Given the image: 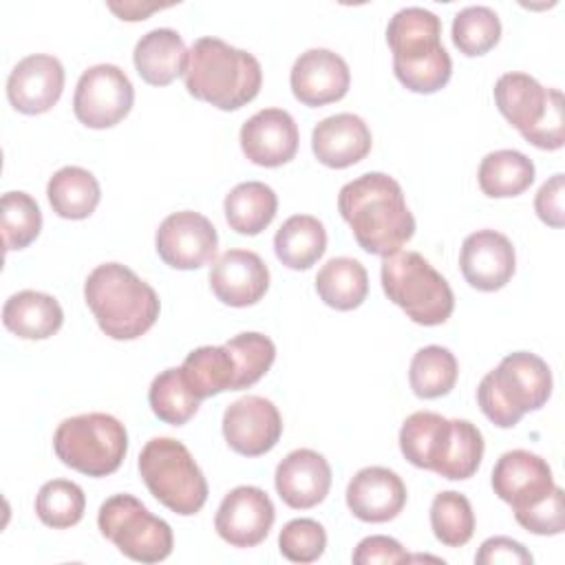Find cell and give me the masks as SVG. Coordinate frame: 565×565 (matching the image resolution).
I'll list each match as a JSON object with an SVG mask.
<instances>
[{
    "label": "cell",
    "instance_id": "e575fe53",
    "mask_svg": "<svg viewBox=\"0 0 565 565\" xmlns=\"http://www.w3.org/2000/svg\"><path fill=\"white\" fill-rule=\"evenodd\" d=\"M84 510H86L84 490L68 479L46 481L35 497L38 519L53 530H66L77 525L84 516Z\"/></svg>",
    "mask_w": 565,
    "mask_h": 565
},
{
    "label": "cell",
    "instance_id": "7c38bea8",
    "mask_svg": "<svg viewBox=\"0 0 565 565\" xmlns=\"http://www.w3.org/2000/svg\"><path fill=\"white\" fill-rule=\"evenodd\" d=\"M154 247L168 267L183 271L199 269L214 263L218 234L207 216L192 210H181L161 221L154 236Z\"/></svg>",
    "mask_w": 565,
    "mask_h": 565
},
{
    "label": "cell",
    "instance_id": "ab89813d",
    "mask_svg": "<svg viewBox=\"0 0 565 565\" xmlns=\"http://www.w3.org/2000/svg\"><path fill=\"white\" fill-rule=\"evenodd\" d=\"M42 230V212L38 201L26 192L2 194V236L7 252L29 247Z\"/></svg>",
    "mask_w": 565,
    "mask_h": 565
},
{
    "label": "cell",
    "instance_id": "8992f818",
    "mask_svg": "<svg viewBox=\"0 0 565 565\" xmlns=\"http://www.w3.org/2000/svg\"><path fill=\"white\" fill-rule=\"evenodd\" d=\"M380 278L386 298L417 324H444L455 309L448 280L417 252L384 256Z\"/></svg>",
    "mask_w": 565,
    "mask_h": 565
},
{
    "label": "cell",
    "instance_id": "52a82bcc",
    "mask_svg": "<svg viewBox=\"0 0 565 565\" xmlns=\"http://www.w3.org/2000/svg\"><path fill=\"white\" fill-rule=\"evenodd\" d=\"M137 466L150 494L174 514L192 516L205 505L207 481L185 444L154 437L141 448Z\"/></svg>",
    "mask_w": 565,
    "mask_h": 565
},
{
    "label": "cell",
    "instance_id": "603a6c76",
    "mask_svg": "<svg viewBox=\"0 0 565 565\" xmlns=\"http://www.w3.org/2000/svg\"><path fill=\"white\" fill-rule=\"evenodd\" d=\"M373 146L371 130L360 115L338 113L316 124L311 132V150L327 168H349L362 161Z\"/></svg>",
    "mask_w": 565,
    "mask_h": 565
},
{
    "label": "cell",
    "instance_id": "3957f363",
    "mask_svg": "<svg viewBox=\"0 0 565 565\" xmlns=\"http://www.w3.org/2000/svg\"><path fill=\"white\" fill-rule=\"evenodd\" d=\"M84 298L99 329L113 340H137L161 311L157 291L121 263L97 265L84 282Z\"/></svg>",
    "mask_w": 565,
    "mask_h": 565
},
{
    "label": "cell",
    "instance_id": "b9f144b4",
    "mask_svg": "<svg viewBox=\"0 0 565 565\" xmlns=\"http://www.w3.org/2000/svg\"><path fill=\"white\" fill-rule=\"evenodd\" d=\"M565 494L558 486H554L552 494L547 499H543L541 503L514 512V519L521 527H525L532 534H541V536H554L561 534L565 530V508H563Z\"/></svg>",
    "mask_w": 565,
    "mask_h": 565
},
{
    "label": "cell",
    "instance_id": "7bdbcfd3",
    "mask_svg": "<svg viewBox=\"0 0 565 565\" xmlns=\"http://www.w3.org/2000/svg\"><path fill=\"white\" fill-rule=\"evenodd\" d=\"M408 561L413 558L402 547V543L384 534H373L362 539L353 552L355 565H375V563L393 565V563H408Z\"/></svg>",
    "mask_w": 565,
    "mask_h": 565
},
{
    "label": "cell",
    "instance_id": "8d00e7d4",
    "mask_svg": "<svg viewBox=\"0 0 565 565\" xmlns=\"http://www.w3.org/2000/svg\"><path fill=\"white\" fill-rule=\"evenodd\" d=\"M501 40L499 15L483 4H472L461 9L452 20V44L459 53L477 57L494 49Z\"/></svg>",
    "mask_w": 565,
    "mask_h": 565
},
{
    "label": "cell",
    "instance_id": "cb8c5ba5",
    "mask_svg": "<svg viewBox=\"0 0 565 565\" xmlns=\"http://www.w3.org/2000/svg\"><path fill=\"white\" fill-rule=\"evenodd\" d=\"M188 53L183 38L174 29L161 26L139 38L132 51V62L146 84L168 86L185 73Z\"/></svg>",
    "mask_w": 565,
    "mask_h": 565
},
{
    "label": "cell",
    "instance_id": "8fae6325",
    "mask_svg": "<svg viewBox=\"0 0 565 565\" xmlns=\"http://www.w3.org/2000/svg\"><path fill=\"white\" fill-rule=\"evenodd\" d=\"M135 88L128 75L115 64L86 68L75 86L73 113L79 124L102 130L117 126L132 108Z\"/></svg>",
    "mask_w": 565,
    "mask_h": 565
},
{
    "label": "cell",
    "instance_id": "9c48e42d",
    "mask_svg": "<svg viewBox=\"0 0 565 565\" xmlns=\"http://www.w3.org/2000/svg\"><path fill=\"white\" fill-rule=\"evenodd\" d=\"M53 450L64 466L82 475L108 477L128 452V433L108 413H84L60 422L53 435Z\"/></svg>",
    "mask_w": 565,
    "mask_h": 565
},
{
    "label": "cell",
    "instance_id": "83f0119b",
    "mask_svg": "<svg viewBox=\"0 0 565 565\" xmlns=\"http://www.w3.org/2000/svg\"><path fill=\"white\" fill-rule=\"evenodd\" d=\"M327 249V230L311 214L289 216L274 236V252L289 269H309Z\"/></svg>",
    "mask_w": 565,
    "mask_h": 565
},
{
    "label": "cell",
    "instance_id": "ac0fdd59",
    "mask_svg": "<svg viewBox=\"0 0 565 565\" xmlns=\"http://www.w3.org/2000/svg\"><path fill=\"white\" fill-rule=\"evenodd\" d=\"M459 267L470 287L479 291H499L514 276V245L501 232L477 230L463 238Z\"/></svg>",
    "mask_w": 565,
    "mask_h": 565
},
{
    "label": "cell",
    "instance_id": "9a60e30c",
    "mask_svg": "<svg viewBox=\"0 0 565 565\" xmlns=\"http://www.w3.org/2000/svg\"><path fill=\"white\" fill-rule=\"evenodd\" d=\"M554 486L550 463L530 450H508L492 468V490L512 512L541 503L552 494Z\"/></svg>",
    "mask_w": 565,
    "mask_h": 565
},
{
    "label": "cell",
    "instance_id": "4316f807",
    "mask_svg": "<svg viewBox=\"0 0 565 565\" xmlns=\"http://www.w3.org/2000/svg\"><path fill=\"white\" fill-rule=\"evenodd\" d=\"M46 196L57 216L82 221L99 205L102 188L93 172L79 166H64L49 179Z\"/></svg>",
    "mask_w": 565,
    "mask_h": 565
},
{
    "label": "cell",
    "instance_id": "2e32d148",
    "mask_svg": "<svg viewBox=\"0 0 565 565\" xmlns=\"http://www.w3.org/2000/svg\"><path fill=\"white\" fill-rule=\"evenodd\" d=\"M289 84L300 104L318 108L333 104L349 93L351 71L342 55L329 49H309L296 57Z\"/></svg>",
    "mask_w": 565,
    "mask_h": 565
},
{
    "label": "cell",
    "instance_id": "74e56055",
    "mask_svg": "<svg viewBox=\"0 0 565 565\" xmlns=\"http://www.w3.org/2000/svg\"><path fill=\"white\" fill-rule=\"evenodd\" d=\"M227 351L234 358L236 366V382L234 391L249 388L256 384L274 364L276 360V347L274 342L256 331H245L225 342Z\"/></svg>",
    "mask_w": 565,
    "mask_h": 565
},
{
    "label": "cell",
    "instance_id": "d6986e66",
    "mask_svg": "<svg viewBox=\"0 0 565 565\" xmlns=\"http://www.w3.org/2000/svg\"><path fill=\"white\" fill-rule=\"evenodd\" d=\"M243 154L263 168L289 163L298 152V126L282 108H263L241 126Z\"/></svg>",
    "mask_w": 565,
    "mask_h": 565
},
{
    "label": "cell",
    "instance_id": "d4e9b609",
    "mask_svg": "<svg viewBox=\"0 0 565 565\" xmlns=\"http://www.w3.org/2000/svg\"><path fill=\"white\" fill-rule=\"evenodd\" d=\"M452 419L433 411L408 415L399 428V450L415 468L437 472L450 441Z\"/></svg>",
    "mask_w": 565,
    "mask_h": 565
},
{
    "label": "cell",
    "instance_id": "7a4b0ae2",
    "mask_svg": "<svg viewBox=\"0 0 565 565\" xmlns=\"http://www.w3.org/2000/svg\"><path fill=\"white\" fill-rule=\"evenodd\" d=\"M183 79L192 97L218 110H238L258 95L263 68L252 53L221 38H199L188 53Z\"/></svg>",
    "mask_w": 565,
    "mask_h": 565
},
{
    "label": "cell",
    "instance_id": "f546056e",
    "mask_svg": "<svg viewBox=\"0 0 565 565\" xmlns=\"http://www.w3.org/2000/svg\"><path fill=\"white\" fill-rule=\"evenodd\" d=\"M316 291L331 309L351 311L366 300L369 274L360 260L338 256L320 267L316 276Z\"/></svg>",
    "mask_w": 565,
    "mask_h": 565
},
{
    "label": "cell",
    "instance_id": "ee69618b",
    "mask_svg": "<svg viewBox=\"0 0 565 565\" xmlns=\"http://www.w3.org/2000/svg\"><path fill=\"white\" fill-rule=\"evenodd\" d=\"M532 554L525 550L523 543L510 539V536H492L486 539L475 556V563L479 565H532Z\"/></svg>",
    "mask_w": 565,
    "mask_h": 565
},
{
    "label": "cell",
    "instance_id": "f35d334b",
    "mask_svg": "<svg viewBox=\"0 0 565 565\" xmlns=\"http://www.w3.org/2000/svg\"><path fill=\"white\" fill-rule=\"evenodd\" d=\"M483 450H486V444H483L481 430L468 419H452L448 452L437 475L452 481L470 479L481 466Z\"/></svg>",
    "mask_w": 565,
    "mask_h": 565
},
{
    "label": "cell",
    "instance_id": "484cf974",
    "mask_svg": "<svg viewBox=\"0 0 565 565\" xmlns=\"http://www.w3.org/2000/svg\"><path fill=\"white\" fill-rule=\"evenodd\" d=\"M2 322L18 338L46 340L60 331L64 311L51 294L22 289L7 298L2 307Z\"/></svg>",
    "mask_w": 565,
    "mask_h": 565
},
{
    "label": "cell",
    "instance_id": "5bb4252c",
    "mask_svg": "<svg viewBox=\"0 0 565 565\" xmlns=\"http://www.w3.org/2000/svg\"><path fill=\"white\" fill-rule=\"evenodd\" d=\"M274 519L276 510L265 490L256 486H238L223 497L214 516V527L232 547H254L267 539Z\"/></svg>",
    "mask_w": 565,
    "mask_h": 565
},
{
    "label": "cell",
    "instance_id": "6da1fadb",
    "mask_svg": "<svg viewBox=\"0 0 565 565\" xmlns=\"http://www.w3.org/2000/svg\"><path fill=\"white\" fill-rule=\"evenodd\" d=\"M338 210L358 245L375 256L399 252L415 234V216L402 185L384 172H366L342 185Z\"/></svg>",
    "mask_w": 565,
    "mask_h": 565
},
{
    "label": "cell",
    "instance_id": "ffe728a7",
    "mask_svg": "<svg viewBox=\"0 0 565 565\" xmlns=\"http://www.w3.org/2000/svg\"><path fill=\"white\" fill-rule=\"evenodd\" d=\"M210 289L223 305L249 307L267 294L269 269L256 252L227 249L212 263Z\"/></svg>",
    "mask_w": 565,
    "mask_h": 565
},
{
    "label": "cell",
    "instance_id": "44dd1931",
    "mask_svg": "<svg viewBox=\"0 0 565 565\" xmlns=\"http://www.w3.org/2000/svg\"><path fill=\"white\" fill-rule=\"evenodd\" d=\"M347 505L364 523H386L406 505V486L402 477L382 466L358 470L347 486Z\"/></svg>",
    "mask_w": 565,
    "mask_h": 565
},
{
    "label": "cell",
    "instance_id": "ba28073f",
    "mask_svg": "<svg viewBox=\"0 0 565 565\" xmlns=\"http://www.w3.org/2000/svg\"><path fill=\"white\" fill-rule=\"evenodd\" d=\"M494 104L527 143L541 150L563 148L565 106L561 90L541 86L527 73H505L494 84Z\"/></svg>",
    "mask_w": 565,
    "mask_h": 565
},
{
    "label": "cell",
    "instance_id": "f6af8a7d",
    "mask_svg": "<svg viewBox=\"0 0 565 565\" xmlns=\"http://www.w3.org/2000/svg\"><path fill=\"white\" fill-rule=\"evenodd\" d=\"M563 190H565V179L563 174L550 177L536 192L534 196V210L539 218L550 225V227H563L565 223V212H563Z\"/></svg>",
    "mask_w": 565,
    "mask_h": 565
},
{
    "label": "cell",
    "instance_id": "5b68a950",
    "mask_svg": "<svg viewBox=\"0 0 565 565\" xmlns=\"http://www.w3.org/2000/svg\"><path fill=\"white\" fill-rule=\"evenodd\" d=\"M550 395L552 371L543 358L530 351L508 353L477 388L479 408L499 428L516 426L525 413L545 406Z\"/></svg>",
    "mask_w": 565,
    "mask_h": 565
},
{
    "label": "cell",
    "instance_id": "bcb514c9",
    "mask_svg": "<svg viewBox=\"0 0 565 565\" xmlns=\"http://www.w3.org/2000/svg\"><path fill=\"white\" fill-rule=\"evenodd\" d=\"M115 13H119L121 20H143L148 13L161 9V4H139V2H124V7L110 2L108 4Z\"/></svg>",
    "mask_w": 565,
    "mask_h": 565
},
{
    "label": "cell",
    "instance_id": "d6a6232c",
    "mask_svg": "<svg viewBox=\"0 0 565 565\" xmlns=\"http://www.w3.org/2000/svg\"><path fill=\"white\" fill-rule=\"evenodd\" d=\"M459 375L457 358L450 349L439 344L422 347L408 369V382L417 397L422 399H435L444 397L455 388Z\"/></svg>",
    "mask_w": 565,
    "mask_h": 565
},
{
    "label": "cell",
    "instance_id": "30bf717a",
    "mask_svg": "<svg viewBox=\"0 0 565 565\" xmlns=\"http://www.w3.org/2000/svg\"><path fill=\"white\" fill-rule=\"evenodd\" d=\"M97 525L124 556L137 563H159L172 554V527L132 494L108 497L99 505Z\"/></svg>",
    "mask_w": 565,
    "mask_h": 565
},
{
    "label": "cell",
    "instance_id": "4dcf8cb0",
    "mask_svg": "<svg viewBox=\"0 0 565 565\" xmlns=\"http://www.w3.org/2000/svg\"><path fill=\"white\" fill-rule=\"evenodd\" d=\"M534 163L527 154L503 148L488 152L479 163V188L490 199H508L523 194L534 181Z\"/></svg>",
    "mask_w": 565,
    "mask_h": 565
},
{
    "label": "cell",
    "instance_id": "277c9868",
    "mask_svg": "<svg viewBox=\"0 0 565 565\" xmlns=\"http://www.w3.org/2000/svg\"><path fill=\"white\" fill-rule=\"evenodd\" d=\"M393 73L413 93L430 95L452 75V60L441 44V20L424 7L399 9L386 26Z\"/></svg>",
    "mask_w": 565,
    "mask_h": 565
},
{
    "label": "cell",
    "instance_id": "4fadbf2b",
    "mask_svg": "<svg viewBox=\"0 0 565 565\" xmlns=\"http://www.w3.org/2000/svg\"><path fill=\"white\" fill-rule=\"evenodd\" d=\"M282 435V417L276 404L260 395H245L223 413V437L243 457L269 452Z\"/></svg>",
    "mask_w": 565,
    "mask_h": 565
},
{
    "label": "cell",
    "instance_id": "d590c367",
    "mask_svg": "<svg viewBox=\"0 0 565 565\" xmlns=\"http://www.w3.org/2000/svg\"><path fill=\"white\" fill-rule=\"evenodd\" d=\"M430 527L435 539L444 545H466L475 534V512L470 501L455 490H444L435 494L430 503Z\"/></svg>",
    "mask_w": 565,
    "mask_h": 565
},
{
    "label": "cell",
    "instance_id": "e0dca14e",
    "mask_svg": "<svg viewBox=\"0 0 565 565\" xmlns=\"http://www.w3.org/2000/svg\"><path fill=\"white\" fill-rule=\"evenodd\" d=\"M64 90V66L55 55L33 53L22 57L9 73V104L24 115L51 110Z\"/></svg>",
    "mask_w": 565,
    "mask_h": 565
},
{
    "label": "cell",
    "instance_id": "7402d4cb",
    "mask_svg": "<svg viewBox=\"0 0 565 565\" xmlns=\"http://www.w3.org/2000/svg\"><path fill=\"white\" fill-rule=\"evenodd\" d=\"M274 483L282 503L294 510H309L327 499L331 488V466L320 452L298 448L276 466Z\"/></svg>",
    "mask_w": 565,
    "mask_h": 565
},
{
    "label": "cell",
    "instance_id": "60d3db41",
    "mask_svg": "<svg viewBox=\"0 0 565 565\" xmlns=\"http://www.w3.org/2000/svg\"><path fill=\"white\" fill-rule=\"evenodd\" d=\"M327 532L316 519H291L278 534V550L291 563H313L324 554Z\"/></svg>",
    "mask_w": 565,
    "mask_h": 565
},
{
    "label": "cell",
    "instance_id": "836d02e7",
    "mask_svg": "<svg viewBox=\"0 0 565 565\" xmlns=\"http://www.w3.org/2000/svg\"><path fill=\"white\" fill-rule=\"evenodd\" d=\"M148 402L152 413L170 426H183L196 415L201 404V399L190 391L188 382L183 380L181 366L166 369L152 380Z\"/></svg>",
    "mask_w": 565,
    "mask_h": 565
},
{
    "label": "cell",
    "instance_id": "f1b7e54d",
    "mask_svg": "<svg viewBox=\"0 0 565 565\" xmlns=\"http://www.w3.org/2000/svg\"><path fill=\"white\" fill-rule=\"evenodd\" d=\"M276 210L278 196L263 181L238 183L230 190V194L223 201L227 225L243 236L260 234L274 221Z\"/></svg>",
    "mask_w": 565,
    "mask_h": 565
},
{
    "label": "cell",
    "instance_id": "1f68e13d",
    "mask_svg": "<svg viewBox=\"0 0 565 565\" xmlns=\"http://www.w3.org/2000/svg\"><path fill=\"white\" fill-rule=\"evenodd\" d=\"M183 380L199 397H212L223 391H234L236 366L227 347H199L190 351L181 364Z\"/></svg>",
    "mask_w": 565,
    "mask_h": 565
}]
</instances>
